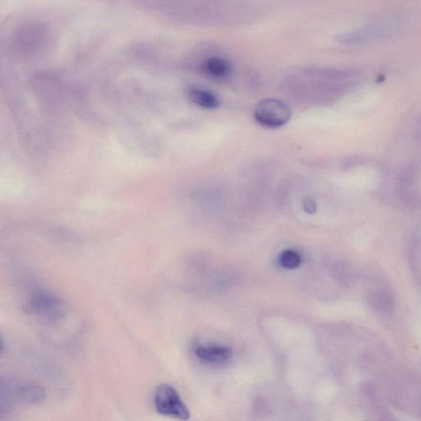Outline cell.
<instances>
[{"label":"cell","mask_w":421,"mask_h":421,"mask_svg":"<svg viewBox=\"0 0 421 421\" xmlns=\"http://www.w3.org/2000/svg\"><path fill=\"white\" fill-rule=\"evenodd\" d=\"M230 62L218 56L211 57L202 65L203 73L215 79L226 78L231 73Z\"/></svg>","instance_id":"cell-5"},{"label":"cell","mask_w":421,"mask_h":421,"mask_svg":"<svg viewBox=\"0 0 421 421\" xmlns=\"http://www.w3.org/2000/svg\"><path fill=\"white\" fill-rule=\"evenodd\" d=\"M4 348V343H3V340L2 339L1 337H0V352L2 351V350Z\"/></svg>","instance_id":"cell-10"},{"label":"cell","mask_w":421,"mask_h":421,"mask_svg":"<svg viewBox=\"0 0 421 421\" xmlns=\"http://www.w3.org/2000/svg\"><path fill=\"white\" fill-rule=\"evenodd\" d=\"M25 310L29 314L41 317L49 322H56L65 315L66 304L57 295L37 291L28 299Z\"/></svg>","instance_id":"cell-2"},{"label":"cell","mask_w":421,"mask_h":421,"mask_svg":"<svg viewBox=\"0 0 421 421\" xmlns=\"http://www.w3.org/2000/svg\"><path fill=\"white\" fill-rule=\"evenodd\" d=\"M200 361L212 366H223L231 361L233 352L230 348L218 343L197 341L192 347Z\"/></svg>","instance_id":"cell-4"},{"label":"cell","mask_w":421,"mask_h":421,"mask_svg":"<svg viewBox=\"0 0 421 421\" xmlns=\"http://www.w3.org/2000/svg\"><path fill=\"white\" fill-rule=\"evenodd\" d=\"M253 115L256 122L262 126L277 128L288 122L291 110L280 100L268 98L258 102Z\"/></svg>","instance_id":"cell-3"},{"label":"cell","mask_w":421,"mask_h":421,"mask_svg":"<svg viewBox=\"0 0 421 421\" xmlns=\"http://www.w3.org/2000/svg\"><path fill=\"white\" fill-rule=\"evenodd\" d=\"M190 101L204 109H216L219 106L218 97L212 91L193 87L187 93Z\"/></svg>","instance_id":"cell-6"},{"label":"cell","mask_w":421,"mask_h":421,"mask_svg":"<svg viewBox=\"0 0 421 421\" xmlns=\"http://www.w3.org/2000/svg\"><path fill=\"white\" fill-rule=\"evenodd\" d=\"M16 396L21 402L32 405L44 401L45 391L40 386L24 385L16 390Z\"/></svg>","instance_id":"cell-7"},{"label":"cell","mask_w":421,"mask_h":421,"mask_svg":"<svg viewBox=\"0 0 421 421\" xmlns=\"http://www.w3.org/2000/svg\"><path fill=\"white\" fill-rule=\"evenodd\" d=\"M153 404L161 416L180 420L190 418V411L185 402L172 386L162 383L154 391Z\"/></svg>","instance_id":"cell-1"},{"label":"cell","mask_w":421,"mask_h":421,"mask_svg":"<svg viewBox=\"0 0 421 421\" xmlns=\"http://www.w3.org/2000/svg\"><path fill=\"white\" fill-rule=\"evenodd\" d=\"M303 208L308 214H315L317 212L316 203L310 197L303 199Z\"/></svg>","instance_id":"cell-9"},{"label":"cell","mask_w":421,"mask_h":421,"mask_svg":"<svg viewBox=\"0 0 421 421\" xmlns=\"http://www.w3.org/2000/svg\"><path fill=\"white\" fill-rule=\"evenodd\" d=\"M279 262L284 269H295L301 265V257L295 250L288 249L282 253L280 258H279Z\"/></svg>","instance_id":"cell-8"}]
</instances>
